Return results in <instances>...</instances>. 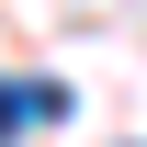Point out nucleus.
<instances>
[{
    "mask_svg": "<svg viewBox=\"0 0 147 147\" xmlns=\"http://www.w3.org/2000/svg\"><path fill=\"white\" fill-rule=\"evenodd\" d=\"M57 113H68V79H0V136L57 125Z\"/></svg>",
    "mask_w": 147,
    "mask_h": 147,
    "instance_id": "f257e3e1",
    "label": "nucleus"
}]
</instances>
